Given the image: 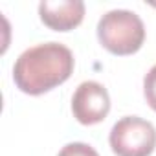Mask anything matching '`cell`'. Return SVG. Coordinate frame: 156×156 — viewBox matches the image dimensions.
I'll list each match as a JSON object with an SVG mask.
<instances>
[{
	"mask_svg": "<svg viewBox=\"0 0 156 156\" xmlns=\"http://www.w3.org/2000/svg\"><path fill=\"white\" fill-rule=\"evenodd\" d=\"M110 147L116 156H151L156 149V129L138 116H125L110 130Z\"/></svg>",
	"mask_w": 156,
	"mask_h": 156,
	"instance_id": "obj_3",
	"label": "cell"
},
{
	"mask_svg": "<svg viewBox=\"0 0 156 156\" xmlns=\"http://www.w3.org/2000/svg\"><path fill=\"white\" fill-rule=\"evenodd\" d=\"M57 156H99L98 151L94 147H90L88 143H83V141H73V143H68L64 145Z\"/></svg>",
	"mask_w": 156,
	"mask_h": 156,
	"instance_id": "obj_7",
	"label": "cell"
},
{
	"mask_svg": "<svg viewBox=\"0 0 156 156\" xmlns=\"http://www.w3.org/2000/svg\"><path fill=\"white\" fill-rule=\"evenodd\" d=\"M143 96L147 99V105L156 112V64L147 72L143 79Z\"/></svg>",
	"mask_w": 156,
	"mask_h": 156,
	"instance_id": "obj_6",
	"label": "cell"
},
{
	"mask_svg": "<svg viewBox=\"0 0 156 156\" xmlns=\"http://www.w3.org/2000/svg\"><path fill=\"white\" fill-rule=\"evenodd\" d=\"M73 53L61 42H44L28 48L13 66L17 88L30 96H41L70 79L73 72Z\"/></svg>",
	"mask_w": 156,
	"mask_h": 156,
	"instance_id": "obj_1",
	"label": "cell"
},
{
	"mask_svg": "<svg viewBox=\"0 0 156 156\" xmlns=\"http://www.w3.org/2000/svg\"><path fill=\"white\" fill-rule=\"evenodd\" d=\"M98 39L114 55H132L143 46L145 26L134 11L112 9L99 19Z\"/></svg>",
	"mask_w": 156,
	"mask_h": 156,
	"instance_id": "obj_2",
	"label": "cell"
},
{
	"mask_svg": "<svg viewBox=\"0 0 156 156\" xmlns=\"http://www.w3.org/2000/svg\"><path fill=\"white\" fill-rule=\"evenodd\" d=\"M73 118L81 125H96L110 112V96L98 81H85L77 87L72 98Z\"/></svg>",
	"mask_w": 156,
	"mask_h": 156,
	"instance_id": "obj_4",
	"label": "cell"
},
{
	"mask_svg": "<svg viewBox=\"0 0 156 156\" xmlns=\"http://www.w3.org/2000/svg\"><path fill=\"white\" fill-rule=\"evenodd\" d=\"M41 20L53 31H70L83 22L85 4L81 0H59V2H44L39 4Z\"/></svg>",
	"mask_w": 156,
	"mask_h": 156,
	"instance_id": "obj_5",
	"label": "cell"
}]
</instances>
